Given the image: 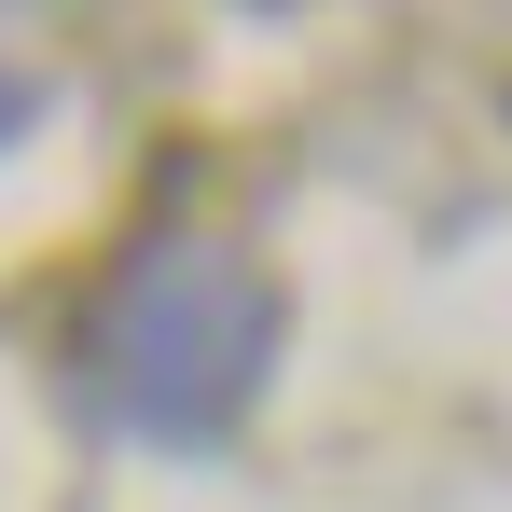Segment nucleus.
I'll return each instance as SVG.
<instances>
[{
  "instance_id": "1",
  "label": "nucleus",
  "mask_w": 512,
  "mask_h": 512,
  "mask_svg": "<svg viewBox=\"0 0 512 512\" xmlns=\"http://www.w3.org/2000/svg\"><path fill=\"white\" fill-rule=\"evenodd\" d=\"M250 374H263V291L180 250L111 305V333H97V416L153 429V443H194V429H222L250 402Z\"/></svg>"
},
{
  "instance_id": "2",
  "label": "nucleus",
  "mask_w": 512,
  "mask_h": 512,
  "mask_svg": "<svg viewBox=\"0 0 512 512\" xmlns=\"http://www.w3.org/2000/svg\"><path fill=\"white\" fill-rule=\"evenodd\" d=\"M14 125H28V84H0V139H14Z\"/></svg>"
}]
</instances>
